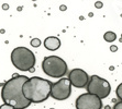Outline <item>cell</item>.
Masks as SVG:
<instances>
[{"instance_id": "5bb4252c", "label": "cell", "mask_w": 122, "mask_h": 109, "mask_svg": "<svg viewBox=\"0 0 122 109\" xmlns=\"http://www.w3.org/2000/svg\"><path fill=\"white\" fill-rule=\"evenodd\" d=\"M113 109H122V101H119V103L114 104Z\"/></svg>"}, {"instance_id": "5b68a950", "label": "cell", "mask_w": 122, "mask_h": 109, "mask_svg": "<svg viewBox=\"0 0 122 109\" xmlns=\"http://www.w3.org/2000/svg\"><path fill=\"white\" fill-rule=\"evenodd\" d=\"M87 91L90 94L98 96L100 99L107 98L111 92V86L109 82L98 75H91L89 80Z\"/></svg>"}, {"instance_id": "7a4b0ae2", "label": "cell", "mask_w": 122, "mask_h": 109, "mask_svg": "<svg viewBox=\"0 0 122 109\" xmlns=\"http://www.w3.org/2000/svg\"><path fill=\"white\" fill-rule=\"evenodd\" d=\"M53 83L46 78L40 76H33L29 78L23 85V94L28 100L31 103H42L46 100L51 95Z\"/></svg>"}, {"instance_id": "ba28073f", "label": "cell", "mask_w": 122, "mask_h": 109, "mask_svg": "<svg viewBox=\"0 0 122 109\" xmlns=\"http://www.w3.org/2000/svg\"><path fill=\"white\" fill-rule=\"evenodd\" d=\"M68 78H69L71 85L77 87V88L87 87L89 80H90L87 72H85L81 69H73L71 72L68 73Z\"/></svg>"}, {"instance_id": "8992f818", "label": "cell", "mask_w": 122, "mask_h": 109, "mask_svg": "<svg viewBox=\"0 0 122 109\" xmlns=\"http://www.w3.org/2000/svg\"><path fill=\"white\" fill-rule=\"evenodd\" d=\"M71 83L69 78H63L57 82L53 83L51 91V96L56 100H65L71 96Z\"/></svg>"}, {"instance_id": "6da1fadb", "label": "cell", "mask_w": 122, "mask_h": 109, "mask_svg": "<svg viewBox=\"0 0 122 109\" xmlns=\"http://www.w3.org/2000/svg\"><path fill=\"white\" fill-rule=\"evenodd\" d=\"M29 78L25 75H14L12 78L2 85L1 88V99L3 104H8L15 109H25L31 105L23 94V85Z\"/></svg>"}, {"instance_id": "8fae6325", "label": "cell", "mask_w": 122, "mask_h": 109, "mask_svg": "<svg viewBox=\"0 0 122 109\" xmlns=\"http://www.w3.org/2000/svg\"><path fill=\"white\" fill-rule=\"evenodd\" d=\"M31 46L32 47H39V46H41V39L40 38H33L31 40Z\"/></svg>"}, {"instance_id": "7c38bea8", "label": "cell", "mask_w": 122, "mask_h": 109, "mask_svg": "<svg viewBox=\"0 0 122 109\" xmlns=\"http://www.w3.org/2000/svg\"><path fill=\"white\" fill-rule=\"evenodd\" d=\"M116 93H117V96H118V98H119L120 100L122 101V83L119 84V86L117 87Z\"/></svg>"}, {"instance_id": "4fadbf2b", "label": "cell", "mask_w": 122, "mask_h": 109, "mask_svg": "<svg viewBox=\"0 0 122 109\" xmlns=\"http://www.w3.org/2000/svg\"><path fill=\"white\" fill-rule=\"evenodd\" d=\"M0 109H15L14 107H12L11 105H8V104H2L0 106Z\"/></svg>"}, {"instance_id": "9a60e30c", "label": "cell", "mask_w": 122, "mask_h": 109, "mask_svg": "<svg viewBox=\"0 0 122 109\" xmlns=\"http://www.w3.org/2000/svg\"><path fill=\"white\" fill-rule=\"evenodd\" d=\"M110 49H111L112 51H116V50H117V47H116V46H112V47H111Z\"/></svg>"}, {"instance_id": "277c9868", "label": "cell", "mask_w": 122, "mask_h": 109, "mask_svg": "<svg viewBox=\"0 0 122 109\" xmlns=\"http://www.w3.org/2000/svg\"><path fill=\"white\" fill-rule=\"evenodd\" d=\"M42 70L51 78H62L67 73L68 67L64 59L57 56L45 57L42 62Z\"/></svg>"}, {"instance_id": "9c48e42d", "label": "cell", "mask_w": 122, "mask_h": 109, "mask_svg": "<svg viewBox=\"0 0 122 109\" xmlns=\"http://www.w3.org/2000/svg\"><path fill=\"white\" fill-rule=\"evenodd\" d=\"M44 46H45V48L47 50L55 51L61 47V40L55 36L46 37L45 40H44Z\"/></svg>"}, {"instance_id": "52a82bcc", "label": "cell", "mask_w": 122, "mask_h": 109, "mask_svg": "<svg viewBox=\"0 0 122 109\" xmlns=\"http://www.w3.org/2000/svg\"><path fill=\"white\" fill-rule=\"evenodd\" d=\"M76 109H102V99L90 93L81 94L76 99Z\"/></svg>"}, {"instance_id": "3957f363", "label": "cell", "mask_w": 122, "mask_h": 109, "mask_svg": "<svg viewBox=\"0 0 122 109\" xmlns=\"http://www.w3.org/2000/svg\"><path fill=\"white\" fill-rule=\"evenodd\" d=\"M11 62L18 70L30 71L35 64V56L29 48L17 47L11 52Z\"/></svg>"}, {"instance_id": "30bf717a", "label": "cell", "mask_w": 122, "mask_h": 109, "mask_svg": "<svg viewBox=\"0 0 122 109\" xmlns=\"http://www.w3.org/2000/svg\"><path fill=\"white\" fill-rule=\"evenodd\" d=\"M103 39L108 43L114 42L117 39V35H116V33H113V32H106L105 35H103Z\"/></svg>"}]
</instances>
